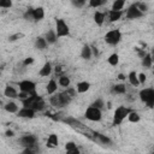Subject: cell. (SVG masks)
<instances>
[{"label": "cell", "instance_id": "obj_1", "mask_svg": "<svg viewBox=\"0 0 154 154\" xmlns=\"http://www.w3.org/2000/svg\"><path fill=\"white\" fill-rule=\"evenodd\" d=\"M24 107H29V108H33L35 111H42L45 108V101L42 100L41 96H39L36 94V92L30 93V95L26 100H22Z\"/></svg>", "mask_w": 154, "mask_h": 154}, {"label": "cell", "instance_id": "obj_2", "mask_svg": "<svg viewBox=\"0 0 154 154\" xmlns=\"http://www.w3.org/2000/svg\"><path fill=\"white\" fill-rule=\"evenodd\" d=\"M140 98L143 102L147 104L148 107H154V89L153 88H147L142 89L140 92Z\"/></svg>", "mask_w": 154, "mask_h": 154}, {"label": "cell", "instance_id": "obj_3", "mask_svg": "<svg viewBox=\"0 0 154 154\" xmlns=\"http://www.w3.org/2000/svg\"><path fill=\"white\" fill-rule=\"evenodd\" d=\"M131 111L124 107V106H119L116 111H115V116H113V125H119L122 122H123V119L125 117L129 116V113H130Z\"/></svg>", "mask_w": 154, "mask_h": 154}, {"label": "cell", "instance_id": "obj_4", "mask_svg": "<svg viewBox=\"0 0 154 154\" xmlns=\"http://www.w3.org/2000/svg\"><path fill=\"white\" fill-rule=\"evenodd\" d=\"M55 31H57V36L63 37V36H68L70 34V30L68 24L65 23L64 19H57L55 21Z\"/></svg>", "mask_w": 154, "mask_h": 154}, {"label": "cell", "instance_id": "obj_5", "mask_svg": "<svg viewBox=\"0 0 154 154\" xmlns=\"http://www.w3.org/2000/svg\"><path fill=\"white\" fill-rule=\"evenodd\" d=\"M120 39H122V33L118 29L111 30L105 35V41H106L108 45H117L120 41Z\"/></svg>", "mask_w": 154, "mask_h": 154}, {"label": "cell", "instance_id": "obj_6", "mask_svg": "<svg viewBox=\"0 0 154 154\" xmlns=\"http://www.w3.org/2000/svg\"><path fill=\"white\" fill-rule=\"evenodd\" d=\"M84 116H86L87 119L92 120V122H99V120L101 119V117H102V116H101L100 108L94 107V106H90V107H89V108L86 111Z\"/></svg>", "mask_w": 154, "mask_h": 154}, {"label": "cell", "instance_id": "obj_7", "mask_svg": "<svg viewBox=\"0 0 154 154\" xmlns=\"http://www.w3.org/2000/svg\"><path fill=\"white\" fill-rule=\"evenodd\" d=\"M142 17V12L139 10V7L136 5H131L126 11V18L128 19H136Z\"/></svg>", "mask_w": 154, "mask_h": 154}, {"label": "cell", "instance_id": "obj_8", "mask_svg": "<svg viewBox=\"0 0 154 154\" xmlns=\"http://www.w3.org/2000/svg\"><path fill=\"white\" fill-rule=\"evenodd\" d=\"M35 88H36V84L34 82H31V81H22V82L19 83V89L22 92H27V93H33L35 92Z\"/></svg>", "mask_w": 154, "mask_h": 154}, {"label": "cell", "instance_id": "obj_9", "mask_svg": "<svg viewBox=\"0 0 154 154\" xmlns=\"http://www.w3.org/2000/svg\"><path fill=\"white\" fill-rule=\"evenodd\" d=\"M18 117L22 118H34L35 117V110L29 108V107H23L18 111Z\"/></svg>", "mask_w": 154, "mask_h": 154}, {"label": "cell", "instance_id": "obj_10", "mask_svg": "<svg viewBox=\"0 0 154 154\" xmlns=\"http://www.w3.org/2000/svg\"><path fill=\"white\" fill-rule=\"evenodd\" d=\"M35 142H36V139L33 135H26L21 139V143H22V146H24V147H31V146H35Z\"/></svg>", "mask_w": 154, "mask_h": 154}, {"label": "cell", "instance_id": "obj_11", "mask_svg": "<svg viewBox=\"0 0 154 154\" xmlns=\"http://www.w3.org/2000/svg\"><path fill=\"white\" fill-rule=\"evenodd\" d=\"M4 94H5V96H7V98H12V99L13 98H18V93L16 92V89L13 87H11V86H7L5 88Z\"/></svg>", "mask_w": 154, "mask_h": 154}, {"label": "cell", "instance_id": "obj_12", "mask_svg": "<svg viewBox=\"0 0 154 154\" xmlns=\"http://www.w3.org/2000/svg\"><path fill=\"white\" fill-rule=\"evenodd\" d=\"M51 72H52V66H51V64H50V63H45V65L42 66V69L40 70V76L47 77V76L51 75Z\"/></svg>", "mask_w": 154, "mask_h": 154}, {"label": "cell", "instance_id": "obj_13", "mask_svg": "<svg viewBox=\"0 0 154 154\" xmlns=\"http://www.w3.org/2000/svg\"><path fill=\"white\" fill-rule=\"evenodd\" d=\"M81 55H82V58L83 59H90L92 58V47H89V46H83L82 48V53H81Z\"/></svg>", "mask_w": 154, "mask_h": 154}, {"label": "cell", "instance_id": "obj_14", "mask_svg": "<svg viewBox=\"0 0 154 154\" xmlns=\"http://www.w3.org/2000/svg\"><path fill=\"white\" fill-rule=\"evenodd\" d=\"M46 46H47V40L41 37V36H39L35 41V47L39 48V50H45Z\"/></svg>", "mask_w": 154, "mask_h": 154}, {"label": "cell", "instance_id": "obj_15", "mask_svg": "<svg viewBox=\"0 0 154 154\" xmlns=\"http://www.w3.org/2000/svg\"><path fill=\"white\" fill-rule=\"evenodd\" d=\"M45 17V11L42 7H37V9L34 10V21H41Z\"/></svg>", "mask_w": 154, "mask_h": 154}, {"label": "cell", "instance_id": "obj_16", "mask_svg": "<svg viewBox=\"0 0 154 154\" xmlns=\"http://www.w3.org/2000/svg\"><path fill=\"white\" fill-rule=\"evenodd\" d=\"M57 31H53V30H50V31H47V34H46V40H47V42L48 44H54L57 41Z\"/></svg>", "mask_w": 154, "mask_h": 154}, {"label": "cell", "instance_id": "obj_17", "mask_svg": "<svg viewBox=\"0 0 154 154\" xmlns=\"http://www.w3.org/2000/svg\"><path fill=\"white\" fill-rule=\"evenodd\" d=\"M57 144H58V137H57V135H54V134L50 135V137H48V140H47V147L53 148Z\"/></svg>", "mask_w": 154, "mask_h": 154}, {"label": "cell", "instance_id": "obj_18", "mask_svg": "<svg viewBox=\"0 0 154 154\" xmlns=\"http://www.w3.org/2000/svg\"><path fill=\"white\" fill-rule=\"evenodd\" d=\"M129 81H130V83L133 86H139L140 84V81H139V76L136 75V72L135 71H131L130 74H129Z\"/></svg>", "mask_w": 154, "mask_h": 154}, {"label": "cell", "instance_id": "obj_19", "mask_svg": "<svg viewBox=\"0 0 154 154\" xmlns=\"http://www.w3.org/2000/svg\"><path fill=\"white\" fill-rule=\"evenodd\" d=\"M4 107H5V110H6L7 112H10V113H16V112H18V106H17V105H16L15 102H7Z\"/></svg>", "mask_w": 154, "mask_h": 154}, {"label": "cell", "instance_id": "obj_20", "mask_svg": "<svg viewBox=\"0 0 154 154\" xmlns=\"http://www.w3.org/2000/svg\"><path fill=\"white\" fill-rule=\"evenodd\" d=\"M46 90H47L48 94H53V93L57 92V83H55V81H54V79H51L50 82H48Z\"/></svg>", "mask_w": 154, "mask_h": 154}, {"label": "cell", "instance_id": "obj_21", "mask_svg": "<svg viewBox=\"0 0 154 154\" xmlns=\"http://www.w3.org/2000/svg\"><path fill=\"white\" fill-rule=\"evenodd\" d=\"M152 63H153V59H152V54H146L142 59V65L144 68H151L152 66Z\"/></svg>", "mask_w": 154, "mask_h": 154}, {"label": "cell", "instance_id": "obj_22", "mask_svg": "<svg viewBox=\"0 0 154 154\" xmlns=\"http://www.w3.org/2000/svg\"><path fill=\"white\" fill-rule=\"evenodd\" d=\"M65 149H66L68 153H74V154H76V153L78 154L79 153L78 149H77V147H76V144L74 142H68L65 144Z\"/></svg>", "mask_w": 154, "mask_h": 154}, {"label": "cell", "instance_id": "obj_23", "mask_svg": "<svg viewBox=\"0 0 154 154\" xmlns=\"http://www.w3.org/2000/svg\"><path fill=\"white\" fill-rule=\"evenodd\" d=\"M89 88H90V84L88 82H79L77 84V92L78 93H86Z\"/></svg>", "mask_w": 154, "mask_h": 154}, {"label": "cell", "instance_id": "obj_24", "mask_svg": "<svg viewBox=\"0 0 154 154\" xmlns=\"http://www.w3.org/2000/svg\"><path fill=\"white\" fill-rule=\"evenodd\" d=\"M94 136H95V140H96V141H99V142H101V143H104V144L111 143V140L108 139L107 136H105V135H102V134H95Z\"/></svg>", "mask_w": 154, "mask_h": 154}, {"label": "cell", "instance_id": "obj_25", "mask_svg": "<svg viewBox=\"0 0 154 154\" xmlns=\"http://www.w3.org/2000/svg\"><path fill=\"white\" fill-rule=\"evenodd\" d=\"M124 4H125L124 0H116L112 5V10L113 11H120L124 7Z\"/></svg>", "mask_w": 154, "mask_h": 154}, {"label": "cell", "instance_id": "obj_26", "mask_svg": "<svg viewBox=\"0 0 154 154\" xmlns=\"http://www.w3.org/2000/svg\"><path fill=\"white\" fill-rule=\"evenodd\" d=\"M104 19H105L104 13H101V12H95L94 13V21H95V23L98 24V26H102Z\"/></svg>", "mask_w": 154, "mask_h": 154}, {"label": "cell", "instance_id": "obj_27", "mask_svg": "<svg viewBox=\"0 0 154 154\" xmlns=\"http://www.w3.org/2000/svg\"><path fill=\"white\" fill-rule=\"evenodd\" d=\"M122 17V11H111L110 12V21L111 22H116V21H119Z\"/></svg>", "mask_w": 154, "mask_h": 154}, {"label": "cell", "instance_id": "obj_28", "mask_svg": "<svg viewBox=\"0 0 154 154\" xmlns=\"http://www.w3.org/2000/svg\"><path fill=\"white\" fill-rule=\"evenodd\" d=\"M118 61H119V57H118V54H117V53H113V54H111V55H110V58H108V63L111 64L112 66H116L117 64H118Z\"/></svg>", "mask_w": 154, "mask_h": 154}, {"label": "cell", "instance_id": "obj_29", "mask_svg": "<svg viewBox=\"0 0 154 154\" xmlns=\"http://www.w3.org/2000/svg\"><path fill=\"white\" fill-rule=\"evenodd\" d=\"M51 104L53 105V106H55V107H63L59 95H54V96H52V98H51Z\"/></svg>", "mask_w": 154, "mask_h": 154}, {"label": "cell", "instance_id": "obj_30", "mask_svg": "<svg viewBox=\"0 0 154 154\" xmlns=\"http://www.w3.org/2000/svg\"><path fill=\"white\" fill-rule=\"evenodd\" d=\"M129 120L133 122V123H137V122L140 120V116H139V113L137 112H130L129 113V116H128Z\"/></svg>", "mask_w": 154, "mask_h": 154}, {"label": "cell", "instance_id": "obj_31", "mask_svg": "<svg viewBox=\"0 0 154 154\" xmlns=\"http://www.w3.org/2000/svg\"><path fill=\"white\" fill-rule=\"evenodd\" d=\"M125 90H126V88L124 84H116L113 87V92L118 93V94H123V93H125Z\"/></svg>", "mask_w": 154, "mask_h": 154}, {"label": "cell", "instance_id": "obj_32", "mask_svg": "<svg viewBox=\"0 0 154 154\" xmlns=\"http://www.w3.org/2000/svg\"><path fill=\"white\" fill-rule=\"evenodd\" d=\"M106 1L107 0H89V5L92 7H99V6L104 5Z\"/></svg>", "mask_w": 154, "mask_h": 154}, {"label": "cell", "instance_id": "obj_33", "mask_svg": "<svg viewBox=\"0 0 154 154\" xmlns=\"http://www.w3.org/2000/svg\"><path fill=\"white\" fill-rule=\"evenodd\" d=\"M59 84H60L61 87H69V86H70V79H69V77L61 76V77L59 78Z\"/></svg>", "mask_w": 154, "mask_h": 154}, {"label": "cell", "instance_id": "obj_34", "mask_svg": "<svg viewBox=\"0 0 154 154\" xmlns=\"http://www.w3.org/2000/svg\"><path fill=\"white\" fill-rule=\"evenodd\" d=\"M11 6H12L11 0H0V7H3V9H10Z\"/></svg>", "mask_w": 154, "mask_h": 154}, {"label": "cell", "instance_id": "obj_35", "mask_svg": "<svg viewBox=\"0 0 154 154\" xmlns=\"http://www.w3.org/2000/svg\"><path fill=\"white\" fill-rule=\"evenodd\" d=\"M24 35L22 34V33H17V34H15V35H11L10 37H9V41L10 42H13V41H16V40H18V39H21V37H23Z\"/></svg>", "mask_w": 154, "mask_h": 154}, {"label": "cell", "instance_id": "obj_36", "mask_svg": "<svg viewBox=\"0 0 154 154\" xmlns=\"http://www.w3.org/2000/svg\"><path fill=\"white\" fill-rule=\"evenodd\" d=\"M92 106L98 107V108H102V106H104V101H102L101 99H98L96 101H94V104L92 105Z\"/></svg>", "mask_w": 154, "mask_h": 154}, {"label": "cell", "instance_id": "obj_37", "mask_svg": "<svg viewBox=\"0 0 154 154\" xmlns=\"http://www.w3.org/2000/svg\"><path fill=\"white\" fill-rule=\"evenodd\" d=\"M87 0H72V3H74V5H76L77 7H81V6H83L86 4Z\"/></svg>", "mask_w": 154, "mask_h": 154}, {"label": "cell", "instance_id": "obj_38", "mask_svg": "<svg viewBox=\"0 0 154 154\" xmlns=\"http://www.w3.org/2000/svg\"><path fill=\"white\" fill-rule=\"evenodd\" d=\"M136 6L139 7V10H140L141 12H146V11H147V5H146V4L140 3V4H136Z\"/></svg>", "mask_w": 154, "mask_h": 154}, {"label": "cell", "instance_id": "obj_39", "mask_svg": "<svg viewBox=\"0 0 154 154\" xmlns=\"http://www.w3.org/2000/svg\"><path fill=\"white\" fill-rule=\"evenodd\" d=\"M29 95H30V94H29V93H27V92H22V93H19V94H18V98H19L21 100H26Z\"/></svg>", "mask_w": 154, "mask_h": 154}, {"label": "cell", "instance_id": "obj_40", "mask_svg": "<svg viewBox=\"0 0 154 154\" xmlns=\"http://www.w3.org/2000/svg\"><path fill=\"white\" fill-rule=\"evenodd\" d=\"M33 61H34V59L31 58V57H29V58L24 60V65H30V64H33Z\"/></svg>", "mask_w": 154, "mask_h": 154}, {"label": "cell", "instance_id": "obj_41", "mask_svg": "<svg viewBox=\"0 0 154 154\" xmlns=\"http://www.w3.org/2000/svg\"><path fill=\"white\" fill-rule=\"evenodd\" d=\"M139 81H140V83H144L146 82V75L144 74H140L139 75Z\"/></svg>", "mask_w": 154, "mask_h": 154}, {"label": "cell", "instance_id": "obj_42", "mask_svg": "<svg viewBox=\"0 0 154 154\" xmlns=\"http://www.w3.org/2000/svg\"><path fill=\"white\" fill-rule=\"evenodd\" d=\"M5 135H6L7 137H12V136H13V131H12V130H7V131L5 133Z\"/></svg>", "mask_w": 154, "mask_h": 154}, {"label": "cell", "instance_id": "obj_43", "mask_svg": "<svg viewBox=\"0 0 154 154\" xmlns=\"http://www.w3.org/2000/svg\"><path fill=\"white\" fill-rule=\"evenodd\" d=\"M118 78H119V79H122V81H123V79H125V76H124L123 74H119V76H118Z\"/></svg>", "mask_w": 154, "mask_h": 154}, {"label": "cell", "instance_id": "obj_44", "mask_svg": "<svg viewBox=\"0 0 154 154\" xmlns=\"http://www.w3.org/2000/svg\"><path fill=\"white\" fill-rule=\"evenodd\" d=\"M92 50H93V52H94V54H95V55H96V54L99 53V52H98V50H96L95 47H92Z\"/></svg>", "mask_w": 154, "mask_h": 154}, {"label": "cell", "instance_id": "obj_45", "mask_svg": "<svg viewBox=\"0 0 154 154\" xmlns=\"http://www.w3.org/2000/svg\"><path fill=\"white\" fill-rule=\"evenodd\" d=\"M152 59H153V60H154V50H153V51H152Z\"/></svg>", "mask_w": 154, "mask_h": 154}, {"label": "cell", "instance_id": "obj_46", "mask_svg": "<svg viewBox=\"0 0 154 154\" xmlns=\"http://www.w3.org/2000/svg\"><path fill=\"white\" fill-rule=\"evenodd\" d=\"M153 74H154V69H153Z\"/></svg>", "mask_w": 154, "mask_h": 154}]
</instances>
